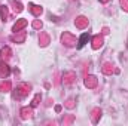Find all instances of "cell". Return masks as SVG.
Segmentation results:
<instances>
[{
	"label": "cell",
	"mask_w": 128,
	"mask_h": 126,
	"mask_svg": "<svg viewBox=\"0 0 128 126\" xmlns=\"http://www.w3.org/2000/svg\"><path fill=\"white\" fill-rule=\"evenodd\" d=\"M112 71H113V65H112V64H104L103 73H106V74H110Z\"/></svg>",
	"instance_id": "cell-14"
},
{
	"label": "cell",
	"mask_w": 128,
	"mask_h": 126,
	"mask_svg": "<svg viewBox=\"0 0 128 126\" xmlns=\"http://www.w3.org/2000/svg\"><path fill=\"white\" fill-rule=\"evenodd\" d=\"M33 27H34V28H40V27H42V24H40L39 21H34V24H33Z\"/></svg>",
	"instance_id": "cell-22"
},
{
	"label": "cell",
	"mask_w": 128,
	"mask_h": 126,
	"mask_svg": "<svg viewBox=\"0 0 128 126\" xmlns=\"http://www.w3.org/2000/svg\"><path fill=\"white\" fill-rule=\"evenodd\" d=\"M73 82H74V74H73V73L64 74V85H72Z\"/></svg>",
	"instance_id": "cell-6"
},
{
	"label": "cell",
	"mask_w": 128,
	"mask_h": 126,
	"mask_svg": "<svg viewBox=\"0 0 128 126\" xmlns=\"http://www.w3.org/2000/svg\"><path fill=\"white\" fill-rule=\"evenodd\" d=\"M39 101H40V94H37L34 96V99H33V102H32V107H36L39 104Z\"/></svg>",
	"instance_id": "cell-17"
},
{
	"label": "cell",
	"mask_w": 128,
	"mask_h": 126,
	"mask_svg": "<svg viewBox=\"0 0 128 126\" xmlns=\"http://www.w3.org/2000/svg\"><path fill=\"white\" fill-rule=\"evenodd\" d=\"M30 7H32V12L34 13V15H40V13H42V7H39V6H34V4H32Z\"/></svg>",
	"instance_id": "cell-15"
},
{
	"label": "cell",
	"mask_w": 128,
	"mask_h": 126,
	"mask_svg": "<svg viewBox=\"0 0 128 126\" xmlns=\"http://www.w3.org/2000/svg\"><path fill=\"white\" fill-rule=\"evenodd\" d=\"M0 13H2V19L4 21L8 18V9H6V6H2L0 7Z\"/></svg>",
	"instance_id": "cell-16"
},
{
	"label": "cell",
	"mask_w": 128,
	"mask_h": 126,
	"mask_svg": "<svg viewBox=\"0 0 128 126\" xmlns=\"http://www.w3.org/2000/svg\"><path fill=\"white\" fill-rule=\"evenodd\" d=\"M10 89V82H2L0 83V91L2 92H9Z\"/></svg>",
	"instance_id": "cell-10"
},
{
	"label": "cell",
	"mask_w": 128,
	"mask_h": 126,
	"mask_svg": "<svg viewBox=\"0 0 128 126\" xmlns=\"http://www.w3.org/2000/svg\"><path fill=\"white\" fill-rule=\"evenodd\" d=\"M73 105H74V104H73V99H68V101H67V104H66V107H67V108H73Z\"/></svg>",
	"instance_id": "cell-20"
},
{
	"label": "cell",
	"mask_w": 128,
	"mask_h": 126,
	"mask_svg": "<svg viewBox=\"0 0 128 126\" xmlns=\"http://www.w3.org/2000/svg\"><path fill=\"white\" fill-rule=\"evenodd\" d=\"M61 40H63V43L66 46H73V45L76 43V39H74L72 34H68V33H64L63 37H61Z\"/></svg>",
	"instance_id": "cell-2"
},
{
	"label": "cell",
	"mask_w": 128,
	"mask_h": 126,
	"mask_svg": "<svg viewBox=\"0 0 128 126\" xmlns=\"http://www.w3.org/2000/svg\"><path fill=\"white\" fill-rule=\"evenodd\" d=\"M85 85H86L88 88H96L97 86V79L94 76H88V77L85 79Z\"/></svg>",
	"instance_id": "cell-5"
},
{
	"label": "cell",
	"mask_w": 128,
	"mask_h": 126,
	"mask_svg": "<svg viewBox=\"0 0 128 126\" xmlns=\"http://www.w3.org/2000/svg\"><path fill=\"white\" fill-rule=\"evenodd\" d=\"M101 45H103V37H101V36H96V37H94V43H92V48H94V49H98Z\"/></svg>",
	"instance_id": "cell-9"
},
{
	"label": "cell",
	"mask_w": 128,
	"mask_h": 126,
	"mask_svg": "<svg viewBox=\"0 0 128 126\" xmlns=\"http://www.w3.org/2000/svg\"><path fill=\"white\" fill-rule=\"evenodd\" d=\"M32 116H33V110H32V107H24V108L21 110V119L27 120V119H30Z\"/></svg>",
	"instance_id": "cell-3"
},
{
	"label": "cell",
	"mask_w": 128,
	"mask_h": 126,
	"mask_svg": "<svg viewBox=\"0 0 128 126\" xmlns=\"http://www.w3.org/2000/svg\"><path fill=\"white\" fill-rule=\"evenodd\" d=\"M40 43H42V46H45V45H48V36H45V34H42V36H40Z\"/></svg>",
	"instance_id": "cell-18"
},
{
	"label": "cell",
	"mask_w": 128,
	"mask_h": 126,
	"mask_svg": "<svg viewBox=\"0 0 128 126\" xmlns=\"http://www.w3.org/2000/svg\"><path fill=\"white\" fill-rule=\"evenodd\" d=\"M121 4L124 6L125 10H128V0H121Z\"/></svg>",
	"instance_id": "cell-21"
},
{
	"label": "cell",
	"mask_w": 128,
	"mask_h": 126,
	"mask_svg": "<svg viewBox=\"0 0 128 126\" xmlns=\"http://www.w3.org/2000/svg\"><path fill=\"white\" fill-rule=\"evenodd\" d=\"M30 89H32V86L30 85H20L18 88H16V94H15V98L18 96V98H22V96H26V95L30 92Z\"/></svg>",
	"instance_id": "cell-1"
},
{
	"label": "cell",
	"mask_w": 128,
	"mask_h": 126,
	"mask_svg": "<svg viewBox=\"0 0 128 126\" xmlns=\"http://www.w3.org/2000/svg\"><path fill=\"white\" fill-rule=\"evenodd\" d=\"M86 24H88V19H86V18H84V16H79V18L76 19V25H78L79 28H84Z\"/></svg>",
	"instance_id": "cell-8"
},
{
	"label": "cell",
	"mask_w": 128,
	"mask_h": 126,
	"mask_svg": "<svg viewBox=\"0 0 128 126\" xmlns=\"http://www.w3.org/2000/svg\"><path fill=\"white\" fill-rule=\"evenodd\" d=\"M88 40H90V36H88L86 33H85V34H82V36H80V39H79V48H82Z\"/></svg>",
	"instance_id": "cell-12"
},
{
	"label": "cell",
	"mask_w": 128,
	"mask_h": 126,
	"mask_svg": "<svg viewBox=\"0 0 128 126\" xmlns=\"http://www.w3.org/2000/svg\"><path fill=\"white\" fill-rule=\"evenodd\" d=\"M100 116H101V110H100V108H94V110H92V122H94V123H97V120H98Z\"/></svg>",
	"instance_id": "cell-11"
},
{
	"label": "cell",
	"mask_w": 128,
	"mask_h": 126,
	"mask_svg": "<svg viewBox=\"0 0 128 126\" xmlns=\"http://www.w3.org/2000/svg\"><path fill=\"white\" fill-rule=\"evenodd\" d=\"M24 36H26V33H21L20 36H14V40H16V42H22V40H24Z\"/></svg>",
	"instance_id": "cell-19"
},
{
	"label": "cell",
	"mask_w": 128,
	"mask_h": 126,
	"mask_svg": "<svg viewBox=\"0 0 128 126\" xmlns=\"http://www.w3.org/2000/svg\"><path fill=\"white\" fill-rule=\"evenodd\" d=\"M9 73H10L9 67H8L4 63H0V76H2V77H8Z\"/></svg>",
	"instance_id": "cell-4"
},
{
	"label": "cell",
	"mask_w": 128,
	"mask_h": 126,
	"mask_svg": "<svg viewBox=\"0 0 128 126\" xmlns=\"http://www.w3.org/2000/svg\"><path fill=\"white\" fill-rule=\"evenodd\" d=\"M26 25H27V21H26V19H20V21L14 25V31H15V33L20 31V30H21L22 27H26Z\"/></svg>",
	"instance_id": "cell-7"
},
{
	"label": "cell",
	"mask_w": 128,
	"mask_h": 126,
	"mask_svg": "<svg viewBox=\"0 0 128 126\" xmlns=\"http://www.w3.org/2000/svg\"><path fill=\"white\" fill-rule=\"evenodd\" d=\"M0 54H2V57L3 58H10V49L6 46V48H3L2 51H0Z\"/></svg>",
	"instance_id": "cell-13"
},
{
	"label": "cell",
	"mask_w": 128,
	"mask_h": 126,
	"mask_svg": "<svg viewBox=\"0 0 128 126\" xmlns=\"http://www.w3.org/2000/svg\"><path fill=\"white\" fill-rule=\"evenodd\" d=\"M101 1H103V3H106V1H107V0H101Z\"/></svg>",
	"instance_id": "cell-23"
}]
</instances>
